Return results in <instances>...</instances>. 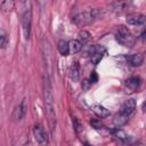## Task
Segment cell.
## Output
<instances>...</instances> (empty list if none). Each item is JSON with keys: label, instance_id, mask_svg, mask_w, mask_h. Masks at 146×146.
<instances>
[{"label": "cell", "instance_id": "cell-12", "mask_svg": "<svg viewBox=\"0 0 146 146\" xmlns=\"http://www.w3.org/2000/svg\"><path fill=\"white\" fill-rule=\"evenodd\" d=\"M92 112L100 119H104V117H107L110 115V111L104 107L103 105H99V104H96V105H92Z\"/></svg>", "mask_w": 146, "mask_h": 146}, {"label": "cell", "instance_id": "cell-14", "mask_svg": "<svg viewBox=\"0 0 146 146\" xmlns=\"http://www.w3.org/2000/svg\"><path fill=\"white\" fill-rule=\"evenodd\" d=\"M68 75H70V78H71L73 81H78V80H79V76H80V65H79L76 62L72 63V65L70 66Z\"/></svg>", "mask_w": 146, "mask_h": 146}, {"label": "cell", "instance_id": "cell-17", "mask_svg": "<svg viewBox=\"0 0 146 146\" xmlns=\"http://www.w3.org/2000/svg\"><path fill=\"white\" fill-rule=\"evenodd\" d=\"M14 6H15V2L11 1V0H6V1H2L0 3V9L1 11L3 13H9L14 9Z\"/></svg>", "mask_w": 146, "mask_h": 146}, {"label": "cell", "instance_id": "cell-1", "mask_svg": "<svg viewBox=\"0 0 146 146\" xmlns=\"http://www.w3.org/2000/svg\"><path fill=\"white\" fill-rule=\"evenodd\" d=\"M43 97H44V112L50 130V135L52 136L56 129L57 124V119H56V112H55V106H54V95H52V87L50 83V80L48 75L46 74L44 80H43Z\"/></svg>", "mask_w": 146, "mask_h": 146}, {"label": "cell", "instance_id": "cell-19", "mask_svg": "<svg viewBox=\"0 0 146 146\" xmlns=\"http://www.w3.org/2000/svg\"><path fill=\"white\" fill-rule=\"evenodd\" d=\"M8 41H9L8 34L6 33V31H3V30L0 29V49L6 48L7 44H8Z\"/></svg>", "mask_w": 146, "mask_h": 146}, {"label": "cell", "instance_id": "cell-22", "mask_svg": "<svg viewBox=\"0 0 146 146\" xmlns=\"http://www.w3.org/2000/svg\"><path fill=\"white\" fill-rule=\"evenodd\" d=\"M90 124L95 128V129H103L104 128V124L100 122V120H98V119H94V120H91L90 121Z\"/></svg>", "mask_w": 146, "mask_h": 146}, {"label": "cell", "instance_id": "cell-23", "mask_svg": "<svg viewBox=\"0 0 146 146\" xmlns=\"http://www.w3.org/2000/svg\"><path fill=\"white\" fill-rule=\"evenodd\" d=\"M97 80H98V76H97L96 72H92V73L90 74V78H89V82H90V83H95V82H97Z\"/></svg>", "mask_w": 146, "mask_h": 146}, {"label": "cell", "instance_id": "cell-11", "mask_svg": "<svg viewBox=\"0 0 146 146\" xmlns=\"http://www.w3.org/2000/svg\"><path fill=\"white\" fill-rule=\"evenodd\" d=\"M124 84L127 88H129L130 90L132 91H136L140 88V84H141V80L139 76H130L125 81H124Z\"/></svg>", "mask_w": 146, "mask_h": 146}, {"label": "cell", "instance_id": "cell-8", "mask_svg": "<svg viewBox=\"0 0 146 146\" xmlns=\"http://www.w3.org/2000/svg\"><path fill=\"white\" fill-rule=\"evenodd\" d=\"M26 111H27V104H26V100L23 99L18 105H16L13 110V113H11V120L13 121H21L25 114H26Z\"/></svg>", "mask_w": 146, "mask_h": 146}, {"label": "cell", "instance_id": "cell-5", "mask_svg": "<svg viewBox=\"0 0 146 146\" xmlns=\"http://www.w3.org/2000/svg\"><path fill=\"white\" fill-rule=\"evenodd\" d=\"M25 8L22 13V27L23 33L26 40L30 39L31 35V27H32V8L30 2H25Z\"/></svg>", "mask_w": 146, "mask_h": 146}, {"label": "cell", "instance_id": "cell-3", "mask_svg": "<svg viewBox=\"0 0 146 146\" xmlns=\"http://www.w3.org/2000/svg\"><path fill=\"white\" fill-rule=\"evenodd\" d=\"M103 15H104V10H103V9L94 8V9H91L90 11H82V13L76 14V15L72 18V22H73L75 25H78V26H84V25L90 24V23L94 22L95 19L102 18Z\"/></svg>", "mask_w": 146, "mask_h": 146}, {"label": "cell", "instance_id": "cell-2", "mask_svg": "<svg viewBox=\"0 0 146 146\" xmlns=\"http://www.w3.org/2000/svg\"><path fill=\"white\" fill-rule=\"evenodd\" d=\"M135 110H136V102H135V99H132V98L127 99V100L122 104V106H121L119 113H116V115L114 116V120H113L114 124H115L117 128L124 125V124L128 122L129 117H130V116L132 115V113L135 112Z\"/></svg>", "mask_w": 146, "mask_h": 146}, {"label": "cell", "instance_id": "cell-16", "mask_svg": "<svg viewBox=\"0 0 146 146\" xmlns=\"http://www.w3.org/2000/svg\"><path fill=\"white\" fill-rule=\"evenodd\" d=\"M68 46H70V52H72V54H76L82 49V43L78 39H74V40L70 41Z\"/></svg>", "mask_w": 146, "mask_h": 146}, {"label": "cell", "instance_id": "cell-18", "mask_svg": "<svg viewBox=\"0 0 146 146\" xmlns=\"http://www.w3.org/2000/svg\"><path fill=\"white\" fill-rule=\"evenodd\" d=\"M127 6H128L127 2H124V1H117V2H113L111 5V8L115 13H121V11H123L127 8Z\"/></svg>", "mask_w": 146, "mask_h": 146}, {"label": "cell", "instance_id": "cell-13", "mask_svg": "<svg viewBox=\"0 0 146 146\" xmlns=\"http://www.w3.org/2000/svg\"><path fill=\"white\" fill-rule=\"evenodd\" d=\"M112 135H113V137H115L119 141H121L122 144H127L128 141H129V136L123 131V130H121V129H119V128H116V129H113L112 130Z\"/></svg>", "mask_w": 146, "mask_h": 146}, {"label": "cell", "instance_id": "cell-7", "mask_svg": "<svg viewBox=\"0 0 146 146\" xmlns=\"http://www.w3.org/2000/svg\"><path fill=\"white\" fill-rule=\"evenodd\" d=\"M33 135H34V138H35L36 143L40 146H48V144H49V137H48L47 131L43 129V127L41 124H35L34 125V128H33Z\"/></svg>", "mask_w": 146, "mask_h": 146}, {"label": "cell", "instance_id": "cell-15", "mask_svg": "<svg viewBox=\"0 0 146 146\" xmlns=\"http://www.w3.org/2000/svg\"><path fill=\"white\" fill-rule=\"evenodd\" d=\"M57 50L62 56H67L70 54V46L68 42L65 40H59L57 43Z\"/></svg>", "mask_w": 146, "mask_h": 146}, {"label": "cell", "instance_id": "cell-10", "mask_svg": "<svg viewBox=\"0 0 146 146\" xmlns=\"http://www.w3.org/2000/svg\"><path fill=\"white\" fill-rule=\"evenodd\" d=\"M125 60L130 66L137 67L140 66L144 62V56L141 54H131V55H127L125 56Z\"/></svg>", "mask_w": 146, "mask_h": 146}, {"label": "cell", "instance_id": "cell-9", "mask_svg": "<svg viewBox=\"0 0 146 146\" xmlns=\"http://www.w3.org/2000/svg\"><path fill=\"white\" fill-rule=\"evenodd\" d=\"M146 22V17L143 14L139 13H131L127 15V23L130 25H136V26H140L144 25Z\"/></svg>", "mask_w": 146, "mask_h": 146}, {"label": "cell", "instance_id": "cell-4", "mask_svg": "<svg viewBox=\"0 0 146 146\" xmlns=\"http://www.w3.org/2000/svg\"><path fill=\"white\" fill-rule=\"evenodd\" d=\"M115 40L121 46L127 47V48H132L135 46V43H136L135 35L124 25L116 26V29H115Z\"/></svg>", "mask_w": 146, "mask_h": 146}, {"label": "cell", "instance_id": "cell-21", "mask_svg": "<svg viewBox=\"0 0 146 146\" xmlns=\"http://www.w3.org/2000/svg\"><path fill=\"white\" fill-rule=\"evenodd\" d=\"M73 128H74V130H75V132L76 133H79L80 131H82L83 130V127H82V124L80 123V121L76 119V117H73Z\"/></svg>", "mask_w": 146, "mask_h": 146}, {"label": "cell", "instance_id": "cell-20", "mask_svg": "<svg viewBox=\"0 0 146 146\" xmlns=\"http://www.w3.org/2000/svg\"><path fill=\"white\" fill-rule=\"evenodd\" d=\"M79 36H80V42L83 44L84 42H87L88 40H89V38H90V33L88 32V31H84V30H82L80 33H79Z\"/></svg>", "mask_w": 146, "mask_h": 146}, {"label": "cell", "instance_id": "cell-6", "mask_svg": "<svg viewBox=\"0 0 146 146\" xmlns=\"http://www.w3.org/2000/svg\"><path fill=\"white\" fill-rule=\"evenodd\" d=\"M105 54H106V49H105L104 46L92 44L89 48V58H90V62L94 65H97L103 59V57L105 56Z\"/></svg>", "mask_w": 146, "mask_h": 146}]
</instances>
